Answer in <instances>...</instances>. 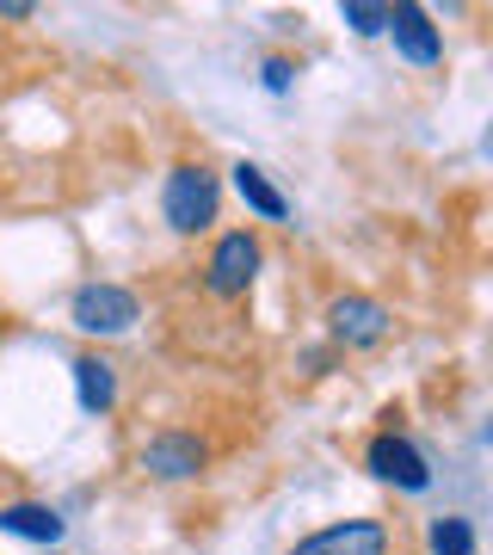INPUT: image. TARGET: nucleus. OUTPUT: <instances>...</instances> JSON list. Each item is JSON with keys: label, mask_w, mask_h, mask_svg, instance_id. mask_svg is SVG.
<instances>
[{"label": "nucleus", "mask_w": 493, "mask_h": 555, "mask_svg": "<svg viewBox=\"0 0 493 555\" xmlns=\"http://www.w3.org/2000/svg\"><path fill=\"white\" fill-rule=\"evenodd\" d=\"M217 204H222V185L204 160H179L167 185H160V217L173 235H204L217 222Z\"/></svg>", "instance_id": "1"}, {"label": "nucleus", "mask_w": 493, "mask_h": 555, "mask_svg": "<svg viewBox=\"0 0 493 555\" xmlns=\"http://www.w3.org/2000/svg\"><path fill=\"white\" fill-rule=\"evenodd\" d=\"M68 321H75L87 339H118V334H130V327L142 321V302H137V291L93 278V284H80V291H75Z\"/></svg>", "instance_id": "2"}, {"label": "nucleus", "mask_w": 493, "mask_h": 555, "mask_svg": "<svg viewBox=\"0 0 493 555\" xmlns=\"http://www.w3.org/2000/svg\"><path fill=\"white\" fill-rule=\"evenodd\" d=\"M259 266H265V247H259L254 229H229V235H217V247H210V259H204V291L222 302H235L254 291Z\"/></svg>", "instance_id": "3"}, {"label": "nucleus", "mask_w": 493, "mask_h": 555, "mask_svg": "<svg viewBox=\"0 0 493 555\" xmlns=\"http://www.w3.org/2000/svg\"><path fill=\"white\" fill-rule=\"evenodd\" d=\"M364 463H371V476L389 481V488H407V494L432 488V463H426V451H419L414 438H401V433H376L371 444H364Z\"/></svg>", "instance_id": "4"}, {"label": "nucleus", "mask_w": 493, "mask_h": 555, "mask_svg": "<svg viewBox=\"0 0 493 555\" xmlns=\"http://www.w3.org/2000/svg\"><path fill=\"white\" fill-rule=\"evenodd\" d=\"M394 550V531L382 518H339L327 531L302 537L290 555H389Z\"/></svg>", "instance_id": "5"}, {"label": "nucleus", "mask_w": 493, "mask_h": 555, "mask_svg": "<svg viewBox=\"0 0 493 555\" xmlns=\"http://www.w3.org/2000/svg\"><path fill=\"white\" fill-rule=\"evenodd\" d=\"M389 327H394V315L376 297H334V302H327V334H334L339 346H352V352L382 346Z\"/></svg>", "instance_id": "6"}, {"label": "nucleus", "mask_w": 493, "mask_h": 555, "mask_svg": "<svg viewBox=\"0 0 493 555\" xmlns=\"http://www.w3.org/2000/svg\"><path fill=\"white\" fill-rule=\"evenodd\" d=\"M204 438L197 433H155L148 444H142V469L155 481H185V476H197L204 469Z\"/></svg>", "instance_id": "7"}, {"label": "nucleus", "mask_w": 493, "mask_h": 555, "mask_svg": "<svg viewBox=\"0 0 493 555\" xmlns=\"http://www.w3.org/2000/svg\"><path fill=\"white\" fill-rule=\"evenodd\" d=\"M389 31H394V43H401L407 62H419V68H438L444 62V38L426 20V7H389Z\"/></svg>", "instance_id": "8"}, {"label": "nucleus", "mask_w": 493, "mask_h": 555, "mask_svg": "<svg viewBox=\"0 0 493 555\" xmlns=\"http://www.w3.org/2000/svg\"><path fill=\"white\" fill-rule=\"evenodd\" d=\"M75 389H80V408H87V414H112V408H118V364H105L99 352H80L75 358Z\"/></svg>", "instance_id": "9"}, {"label": "nucleus", "mask_w": 493, "mask_h": 555, "mask_svg": "<svg viewBox=\"0 0 493 555\" xmlns=\"http://www.w3.org/2000/svg\"><path fill=\"white\" fill-rule=\"evenodd\" d=\"M235 192H241V204H247L254 217H265V222H284V217H290V204H284V192H277L272 179L259 173L254 160H241V167H235Z\"/></svg>", "instance_id": "10"}, {"label": "nucleus", "mask_w": 493, "mask_h": 555, "mask_svg": "<svg viewBox=\"0 0 493 555\" xmlns=\"http://www.w3.org/2000/svg\"><path fill=\"white\" fill-rule=\"evenodd\" d=\"M0 531H7V537H31V543H56V537H62V518L50 513V506L13 500V506H0Z\"/></svg>", "instance_id": "11"}, {"label": "nucleus", "mask_w": 493, "mask_h": 555, "mask_svg": "<svg viewBox=\"0 0 493 555\" xmlns=\"http://www.w3.org/2000/svg\"><path fill=\"white\" fill-rule=\"evenodd\" d=\"M432 555H475V525L469 518H438L432 525Z\"/></svg>", "instance_id": "12"}, {"label": "nucleus", "mask_w": 493, "mask_h": 555, "mask_svg": "<svg viewBox=\"0 0 493 555\" xmlns=\"http://www.w3.org/2000/svg\"><path fill=\"white\" fill-rule=\"evenodd\" d=\"M339 13H346V25H352V31H364V38L389 31V7H364V0H346Z\"/></svg>", "instance_id": "13"}, {"label": "nucleus", "mask_w": 493, "mask_h": 555, "mask_svg": "<svg viewBox=\"0 0 493 555\" xmlns=\"http://www.w3.org/2000/svg\"><path fill=\"white\" fill-rule=\"evenodd\" d=\"M290 75H296L290 56H272V62H265V87H272V93H284V87H290Z\"/></svg>", "instance_id": "14"}, {"label": "nucleus", "mask_w": 493, "mask_h": 555, "mask_svg": "<svg viewBox=\"0 0 493 555\" xmlns=\"http://www.w3.org/2000/svg\"><path fill=\"white\" fill-rule=\"evenodd\" d=\"M38 7H25V0H0V20H31Z\"/></svg>", "instance_id": "15"}, {"label": "nucleus", "mask_w": 493, "mask_h": 555, "mask_svg": "<svg viewBox=\"0 0 493 555\" xmlns=\"http://www.w3.org/2000/svg\"><path fill=\"white\" fill-rule=\"evenodd\" d=\"M0 334H7V321H0Z\"/></svg>", "instance_id": "16"}]
</instances>
